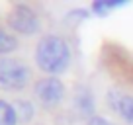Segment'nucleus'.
<instances>
[{
    "instance_id": "9b49d317",
    "label": "nucleus",
    "mask_w": 133,
    "mask_h": 125,
    "mask_svg": "<svg viewBox=\"0 0 133 125\" xmlns=\"http://www.w3.org/2000/svg\"><path fill=\"white\" fill-rule=\"evenodd\" d=\"M88 125H112L108 119H104V117H100V115H94L88 119Z\"/></svg>"
},
{
    "instance_id": "7ed1b4c3",
    "label": "nucleus",
    "mask_w": 133,
    "mask_h": 125,
    "mask_svg": "<svg viewBox=\"0 0 133 125\" xmlns=\"http://www.w3.org/2000/svg\"><path fill=\"white\" fill-rule=\"evenodd\" d=\"M66 88L59 76H41L33 82V98L41 108L55 109L63 104Z\"/></svg>"
},
{
    "instance_id": "423d86ee",
    "label": "nucleus",
    "mask_w": 133,
    "mask_h": 125,
    "mask_svg": "<svg viewBox=\"0 0 133 125\" xmlns=\"http://www.w3.org/2000/svg\"><path fill=\"white\" fill-rule=\"evenodd\" d=\"M75 104H76V109L82 115L94 117V100H92V94L86 88H78V92L75 96Z\"/></svg>"
},
{
    "instance_id": "39448f33",
    "label": "nucleus",
    "mask_w": 133,
    "mask_h": 125,
    "mask_svg": "<svg viewBox=\"0 0 133 125\" xmlns=\"http://www.w3.org/2000/svg\"><path fill=\"white\" fill-rule=\"evenodd\" d=\"M108 104L127 125H133V96H129L121 90H110Z\"/></svg>"
},
{
    "instance_id": "20e7f679",
    "label": "nucleus",
    "mask_w": 133,
    "mask_h": 125,
    "mask_svg": "<svg viewBox=\"0 0 133 125\" xmlns=\"http://www.w3.org/2000/svg\"><path fill=\"white\" fill-rule=\"evenodd\" d=\"M6 22H8L12 31L25 35V37H31V35H35L41 29L39 16L28 4H14L12 10L8 12V16H6Z\"/></svg>"
},
{
    "instance_id": "1a4fd4ad",
    "label": "nucleus",
    "mask_w": 133,
    "mask_h": 125,
    "mask_svg": "<svg viewBox=\"0 0 133 125\" xmlns=\"http://www.w3.org/2000/svg\"><path fill=\"white\" fill-rule=\"evenodd\" d=\"M18 123V115L12 104L0 100V125H16Z\"/></svg>"
},
{
    "instance_id": "6e6552de",
    "label": "nucleus",
    "mask_w": 133,
    "mask_h": 125,
    "mask_svg": "<svg viewBox=\"0 0 133 125\" xmlns=\"http://www.w3.org/2000/svg\"><path fill=\"white\" fill-rule=\"evenodd\" d=\"M14 109H16V115H18V121L20 123H29L35 115V109H33V104L29 100H16L14 102Z\"/></svg>"
},
{
    "instance_id": "f03ea898",
    "label": "nucleus",
    "mask_w": 133,
    "mask_h": 125,
    "mask_svg": "<svg viewBox=\"0 0 133 125\" xmlns=\"http://www.w3.org/2000/svg\"><path fill=\"white\" fill-rule=\"evenodd\" d=\"M31 82V68L24 59L2 57L0 59V90L22 92Z\"/></svg>"
},
{
    "instance_id": "f257e3e1",
    "label": "nucleus",
    "mask_w": 133,
    "mask_h": 125,
    "mask_svg": "<svg viewBox=\"0 0 133 125\" xmlns=\"http://www.w3.org/2000/svg\"><path fill=\"white\" fill-rule=\"evenodd\" d=\"M35 65L47 76H57L71 65V47L61 35H43L35 45Z\"/></svg>"
},
{
    "instance_id": "9d476101",
    "label": "nucleus",
    "mask_w": 133,
    "mask_h": 125,
    "mask_svg": "<svg viewBox=\"0 0 133 125\" xmlns=\"http://www.w3.org/2000/svg\"><path fill=\"white\" fill-rule=\"evenodd\" d=\"M123 4H125V0H96L94 4H92V10L96 14H100V16H104L106 12H110L114 8H119Z\"/></svg>"
},
{
    "instance_id": "0eeeda50",
    "label": "nucleus",
    "mask_w": 133,
    "mask_h": 125,
    "mask_svg": "<svg viewBox=\"0 0 133 125\" xmlns=\"http://www.w3.org/2000/svg\"><path fill=\"white\" fill-rule=\"evenodd\" d=\"M18 45H20V41H18L16 35L12 31H8V29L0 27V59L8 57L10 53H14L18 49Z\"/></svg>"
}]
</instances>
